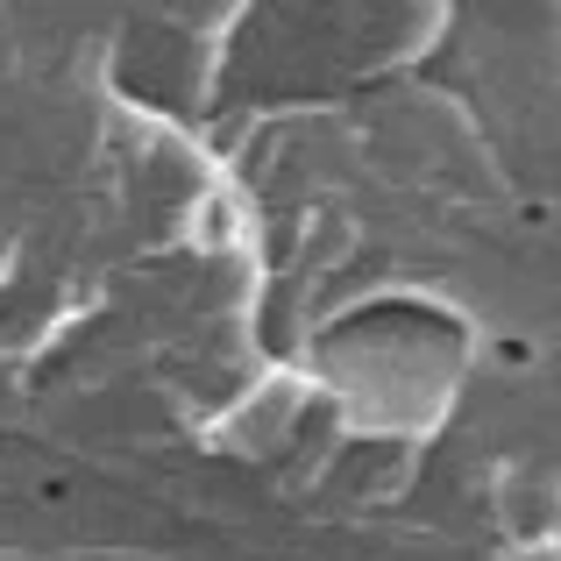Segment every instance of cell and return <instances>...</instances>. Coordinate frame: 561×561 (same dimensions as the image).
<instances>
[{
    "label": "cell",
    "mask_w": 561,
    "mask_h": 561,
    "mask_svg": "<svg viewBox=\"0 0 561 561\" xmlns=\"http://www.w3.org/2000/svg\"><path fill=\"white\" fill-rule=\"evenodd\" d=\"M519 561H554V548H540V554H519Z\"/></svg>",
    "instance_id": "obj_1"
}]
</instances>
